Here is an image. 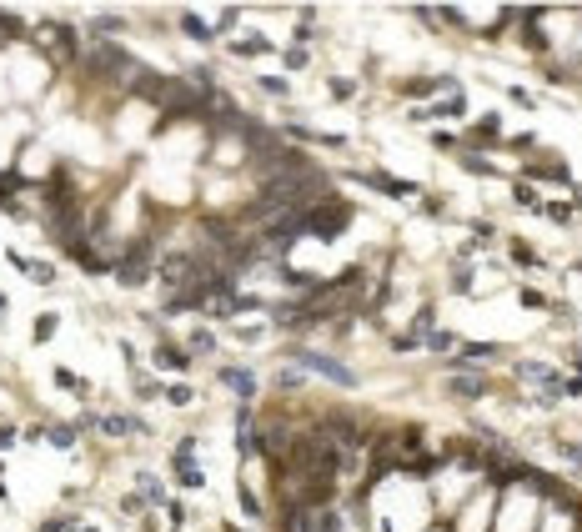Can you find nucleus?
<instances>
[{
  "label": "nucleus",
  "mask_w": 582,
  "mask_h": 532,
  "mask_svg": "<svg viewBox=\"0 0 582 532\" xmlns=\"http://www.w3.org/2000/svg\"><path fill=\"white\" fill-rule=\"evenodd\" d=\"M572 196H577V206H582V186H572Z\"/></svg>",
  "instance_id": "6ab92c4d"
},
{
  "label": "nucleus",
  "mask_w": 582,
  "mask_h": 532,
  "mask_svg": "<svg viewBox=\"0 0 582 532\" xmlns=\"http://www.w3.org/2000/svg\"><path fill=\"white\" fill-rule=\"evenodd\" d=\"M46 437H51V442L60 447V452H66V447H76V432H71V427H51Z\"/></svg>",
  "instance_id": "9b49d317"
},
{
  "label": "nucleus",
  "mask_w": 582,
  "mask_h": 532,
  "mask_svg": "<svg viewBox=\"0 0 582 532\" xmlns=\"http://www.w3.org/2000/svg\"><path fill=\"white\" fill-rule=\"evenodd\" d=\"M216 377L226 381V387H236L241 397H251V392H256V377H251V372H241V367H221Z\"/></svg>",
  "instance_id": "20e7f679"
},
{
  "label": "nucleus",
  "mask_w": 582,
  "mask_h": 532,
  "mask_svg": "<svg viewBox=\"0 0 582 532\" xmlns=\"http://www.w3.org/2000/svg\"><path fill=\"white\" fill-rule=\"evenodd\" d=\"M136 482H141V497H146V502H166V487H161V477H151V472H141Z\"/></svg>",
  "instance_id": "0eeeda50"
},
{
  "label": "nucleus",
  "mask_w": 582,
  "mask_h": 532,
  "mask_svg": "<svg viewBox=\"0 0 582 532\" xmlns=\"http://www.w3.org/2000/svg\"><path fill=\"white\" fill-rule=\"evenodd\" d=\"M231 51H236V55H266L271 46H266L262 35H241V40H231Z\"/></svg>",
  "instance_id": "39448f33"
},
{
  "label": "nucleus",
  "mask_w": 582,
  "mask_h": 532,
  "mask_svg": "<svg viewBox=\"0 0 582 532\" xmlns=\"http://www.w3.org/2000/svg\"><path fill=\"white\" fill-rule=\"evenodd\" d=\"M166 402H171V407H191V402H196V392H191L186 381H176V387H166Z\"/></svg>",
  "instance_id": "6e6552de"
},
{
  "label": "nucleus",
  "mask_w": 582,
  "mask_h": 532,
  "mask_svg": "<svg viewBox=\"0 0 582 532\" xmlns=\"http://www.w3.org/2000/svg\"><path fill=\"white\" fill-rule=\"evenodd\" d=\"M0 447H10V432H0Z\"/></svg>",
  "instance_id": "a211bd4d"
},
{
  "label": "nucleus",
  "mask_w": 582,
  "mask_h": 532,
  "mask_svg": "<svg viewBox=\"0 0 582 532\" xmlns=\"http://www.w3.org/2000/svg\"><path fill=\"white\" fill-rule=\"evenodd\" d=\"M191 352H196V357H206V352H216V336H211V332L201 327L196 336H191Z\"/></svg>",
  "instance_id": "9d476101"
},
{
  "label": "nucleus",
  "mask_w": 582,
  "mask_h": 532,
  "mask_svg": "<svg viewBox=\"0 0 582 532\" xmlns=\"http://www.w3.org/2000/svg\"><path fill=\"white\" fill-rule=\"evenodd\" d=\"M156 367H161V372H186V367H191V357H186L181 347L161 342V347H156Z\"/></svg>",
  "instance_id": "7ed1b4c3"
},
{
  "label": "nucleus",
  "mask_w": 582,
  "mask_h": 532,
  "mask_svg": "<svg viewBox=\"0 0 582 532\" xmlns=\"http://www.w3.org/2000/svg\"><path fill=\"white\" fill-rule=\"evenodd\" d=\"M276 387H282V392H291V387H301V372H291V367H286L282 377H276Z\"/></svg>",
  "instance_id": "2eb2a0df"
},
{
  "label": "nucleus",
  "mask_w": 582,
  "mask_h": 532,
  "mask_svg": "<svg viewBox=\"0 0 582 532\" xmlns=\"http://www.w3.org/2000/svg\"><path fill=\"white\" fill-rule=\"evenodd\" d=\"M181 26H186L191 35H196V40H216V31H211L206 20H196V15H181Z\"/></svg>",
  "instance_id": "1a4fd4ad"
},
{
  "label": "nucleus",
  "mask_w": 582,
  "mask_h": 532,
  "mask_svg": "<svg viewBox=\"0 0 582 532\" xmlns=\"http://www.w3.org/2000/svg\"><path fill=\"white\" fill-rule=\"evenodd\" d=\"M262 91H266V96H286L291 86H286V80H282V76H262Z\"/></svg>",
  "instance_id": "ddd939ff"
},
{
  "label": "nucleus",
  "mask_w": 582,
  "mask_h": 532,
  "mask_svg": "<svg viewBox=\"0 0 582 532\" xmlns=\"http://www.w3.org/2000/svg\"><path fill=\"white\" fill-rule=\"evenodd\" d=\"M452 392H457V397H482L487 381L482 377H452Z\"/></svg>",
  "instance_id": "423d86ee"
},
{
  "label": "nucleus",
  "mask_w": 582,
  "mask_h": 532,
  "mask_svg": "<svg viewBox=\"0 0 582 532\" xmlns=\"http://www.w3.org/2000/svg\"><path fill=\"white\" fill-rule=\"evenodd\" d=\"M462 166H467V171H472V176H492V166H487V161H482V156H467V161H462Z\"/></svg>",
  "instance_id": "4468645a"
},
{
  "label": "nucleus",
  "mask_w": 582,
  "mask_h": 532,
  "mask_svg": "<svg viewBox=\"0 0 582 532\" xmlns=\"http://www.w3.org/2000/svg\"><path fill=\"white\" fill-rule=\"evenodd\" d=\"M291 361H301V372H316V377L336 381V387H357V372H352V367H341V361H336V357H327V352L296 347V352H291Z\"/></svg>",
  "instance_id": "f03ea898"
},
{
  "label": "nucleus",
  "mask_w": 582,
  "mask_h": 532,
  "mask_svg": "<svg viewBox=\"0 0 582 532\" xmlns=\"http://www.w3.org/2000/svg\"><path fill=\"white\" fill-rule=\"evenodd\" d=\"M347 226H352V206L336 201V196H321V201H311L307 211H301V237L332 241V237H341Z\"/></svg>",
  "instance_id": "f257e3e1"
},
{
  "label": "nucleus",
  "mask_w": 582,
  "mask_h": 532,
  "mask_svg": "<svg viewBox=\"0 0 582 532\" xmlns=\"http://www.w3.org/2000/svg\"><path fill=\"white\" fill-rule=\"evenodd\" d=\"M517 206H527V211H542V196H537V191H527V186H517Z\"/></svg>",
  "instance_id": "f8f14e48"
},
{
  "label": "nucleus",
  "mask_w": 582,
  "mask_h": 532,
  "mask_svg": "<svg viewBox=\"0 0 582 532\" xmlns=\"http://www.w3.org/2000/svg\"><path fill=\"white\" fill-rule=\"evenodd\" d=\"M35 336L46 342V336H55V316H40V327H35Z\"/></svg>",
  "instance_id": "dca6fc26"
},
{
  "label": "nucleus",
  "mask_w": 582,
  "mask_h": 532,
  "mask_svg": "<svg viewBox=\"0 0 582 532\" xmlns=\"http://www.w3.org/2000/svg\"><path fill=\"white\" fill-rule=\"evenodd\" d=\"M286 66H307V46H291L286 51Z\"/></svg>",
  "instance_id": "f3484780"
}]
</instances>
